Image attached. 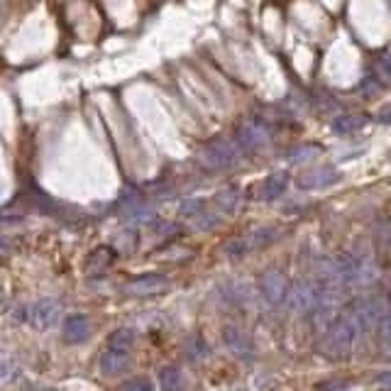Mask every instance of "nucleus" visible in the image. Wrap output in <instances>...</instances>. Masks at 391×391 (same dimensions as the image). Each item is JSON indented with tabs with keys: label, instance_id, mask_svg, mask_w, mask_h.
Here are the masks:
<instances>
[{
	"label": "nucleus",
	"instance_id": "f257e3e1",
	"mask_svg": "<svg viewBox=\"0 0 391 391\" xmlns=\"http://www.w3.org/2000/svg\"><path fill=\"white\" fill-rule=\"evenodd\" d=\"M355 335H357V327L352 325V320L350 318L335 320V323L330 325V330H327V335H325L323 352L332 360L345 357V355L350 352V347H352Z\"/></svg>",
	"mask_w": 391,
	"mask_h": 391
},
{
	"label": "nucleus",
	"instance_id": "f03ea898",
	"mask_svg": "<svg viewBox=\"0 0 391 391\" xmlns=\"http://www.w3.org/2000/svg\"><path fill=\"white\" fill-rule=\"evenodd\" d=\"M166 289V279L159 277V274H149V277H140L132 279L128 286H125V293L130 296H149V293H159Z\"/></svg>",
	"mask_w": 391,
	"mask_h": 391
},
{
	"label": "nucleus",
	"instance_id": "7ed1b4c3",
	"mask_svg": "<svg viewBox=\"0 0 391 391\" xmlns=\"http://www.w3.org/2000/svg\"><path fill=\"white\" fill-rule=\"evenodd\" d=\"M113 260H115V252L111 250V247H98V250H93L88 255V260H86V264H83V272L88 274V277H98V274L111 269Z\"/></svg>",
	"mask_w": 391,
	"mask_h": 391
},
{
	"label": "nucleus",
	"instance_id": "20e7f679",
	"mask_svg": "<svg viewBox=\"0 0 391 391\" xmlns=\"http://www.w3.org/2000/svg\"><path fill=\"white\" fill-rule=\"evenodd\" d=\"M262 291L269 303H281L286 298V279L281 272H267L262 277Z\"/></svg>",
	"mask_w": 391,
	"mask_h": 391
},
{
	"label": "nucleus",
	"instance_id": "39448f33",
	"mask_svg": "<svg viewBox=\"0 0 391 391\" xmlns=\"http://www.w3.org/2000/svg\"><path fill=\"white\" fill-rule=\"evenodd\" d=\"M30 318L39 327H51L56 323V318H59V303L51 301V298H44V301L34 303L30 310Z\"/></svg>",
	"mask_w": 391,
	"mask_h": 391
},
{
	"label": "nucleus",
	"instance_id": "423d86ee",
	"mask_svg": "<svg viewBox=\"0 0 391 391\" xmlns=\"http://www.w3.org/2000/svg\"><path fill=\"white\" fill-rule=\"evenodd\" d=\"M130 367V355L128 352H115V350H108L101 355V372L106 377H118L123 375Z\"/></svg>",
	"mask_w": 391,
	"mask_h": 391
},
{
	"label": "nucleus",
	"instance_id": "0eeeda50",
	"mask_svg": "<svg viewBox=\"0 0 391 391\" xmlns=\"http://www.w3.org/2000/svg\"><path fill=\"white\" fill-rule=\"evenodd\" d=\"M91 335V323L86 315H68L64 320V340L66 342H81Z\"/></svg>",
	"mask_w": 391,
	"mask_h": 391
},
{
	"label": "nucleus",
	"instance_id": "6e6552de",
	"mask_svg": "<svg viewBox=\"0 0 391 391\" xmlns=\"http://www.w3.org/2000/svg\"><path fill=\"white\" fill-rule=\"evenodd\" d=\"M335 179H337V174L332 166H315V169H308L306 174L301 176V186L303 188H323Z\"/></svg>",
	"mask_w": 391,
	"mask_h": 391
},
{
	"label": "nucleus",
	"instance_id": "1a4fd4ad",
	"mask_svg": "<svg viewBox=\"0 0 391 391\" xmlns=\"http://www.w3.org/2000/svg\"><path fill=\"white\" fill-rule=\"evenodd\" d=\"M159 387H162V391H183L186 389L183 372L179 367H164V370L159 372Z\"/></svg>",
	"mask_w": 391,
	"mask_h": 391
},
{
	"label": "nucleus",
	"instance_id": "9d476101",
	"mask_svg": "<svg viewBox=\"0 0 391 391\" xmlns=\"http://www.w3.org/2000/svg\"><path fill=\"white\" fill-rule=\"evenodd\" d=\"M286 181H289V176L286 174H272L269 179H264L262 183V198L264 200H274L277 196L284 193L286 188Z\"/></svg>",
	"mask_w": 391,
	"mask_h": 391
},
{
	"label": "nucleus",
	"instance_id": "9b49d317",
	"mask_svg": "<svg viewBox=\"0 0 391 391\" xmlns=\"http://www.w3.org/2000/svg\"><path fill=\"white\" fill-rule=\"evenodd\" d=\"M291 298H293V303H296L298 308H313L315 303L320 301L318 293H315V289L310 284H298Z\"/></svg>",
	"mask_w": 391,
	"mask_h": 391
},
{
	"label": "nucleus",
	"instance_id": "f8f14e48",
	"mask_svg": "<svg viewBox=\"0 0 391 391\" xmlns=\"http://www.w3.org/2000/svg\"><path fill=\"white\" fill-rule=\"evenodd\" d=\"M132 332L130 330H115L111 337H108V350H115V352H128L132 350Z\"/></svg>",
	"mask_w": 391,
	"mask_h": 391
},
{
	"label": "nucleus",
	"instance_id": "ddd939ff",
	"mask_svg": "<svg viewBox=\"0 0 391 391\" xmlns=\"http://www.w3.org/2000/svg\"><path fill=\"white\" fill-rule=\"evenodd\" d=\"M225 345H228L230 350H233V352H238V355L247 352V337L240 330H235V327H228V330H225Z\"/></svg>",
	"mask_w": 391,
	"mask_h": 391
},
{
	"label": "nucleus",
	"instance_id": "4468645a",
	"mask_svg": "<svg viewBox=\"0 0 391 391\" xmlns=\"http://www.w3.org/2000/svg\"><path fill=\"white\" fill-rule=\"evenodd\" d=\"M120 391H154V387L147 377H132L120 387Z\"/></svg>",
	"mask_w": 391,
	"mask_h": 391
},
{
	"label": "nucleus",
	"instance_id": "2eb2a0df",
	"mask_svg": "<svg viewBox=\"0 0 391 391\" xmlns=\"http://www.w3.org/2000/svg\"><path fill=\"white\" fill-rule=\"evenodd\" d=\"M318 391H350V382H342V379H327V382L318 384Z\"/></svg>",
	"mask_w": 391,
	"mask_h": 391
},
{
	"label": "nucleus",
	"instance_id": "dca6fc26",
	"mask_svg": "<svg viewBox=\"0 0 391 391\" xmlns=\"http://www.w3.org/2000/svg\"><path fill=\"white\" fill-rule=\"evenodd\" d=\"M360 125H362V120H360V118H352V115H350V118L337 120V123H335V130H337V132H350V130L360 128Z\"/></svg>",
	"mask_w": 391,
	"mask_h": 391
},
{
	"label": "nucleus",
	"instance_id": "f3484780",
	"mask_svg": "<svg viewBox=\"0 0 391 391\" xmlns=\"http://www.w3.org/2000/svg\"><path fill=\"white\" fill-rule=\"evenodd\" d=\"M382 342H384V347L391 352V313L389 315H384L382 318Z\"/></svg>",
	"mask_w": 391,
	"mask_h": 391
},
{
	"label": "nucleus",
	"instance_id": "a211bd4d",
	"mask_svg": "<svg viewBox=\"0 0 391 391\" xmlns=\"http://www.w3.org/2000/svg\"><path fill=\"white\" fill-rule=\"evenodd\" d=\"M247 250H250V245H247V240H235L233 245H228V247H225V252H228V255H233V257L245 255Z\"/></svg>",
	"mask_w": 391,
	"mask_h": 391
},
{
	"label": "nucleus",
	"instance_id": "6ab92c4d",
	"mask_svg": "<svg viewBox=\"0 0 391 391\" xmlns=\"http://www.w3.org/2000/svg\"><path fill=\"white\" fill-rule=\"evenodd\" d=\"M218 203H220L225 210L233 213L235 210V191H223L220 196H218Z\"/></svg>",
	"mask_w": 391,
	"mask_h": 391
},
{
	"label": "nucleus",
	"instance_id": "aec40b11",
	"mask_svg": "<svg viewBox=\"0 0 391 391\" xmlns=\"http://www.w3.org/2000/svg\"><path fill=\"white\" fill-rule=\"evenodd\" d=\"M379 384H391V372H382V375L377 377Z\"/></svg>",
	"mask_w": 391,
	"mask_h": 391
},
{
	"label": "nucleus",
	"instance_id": "412c9836",
	"mask_svg": "<svg viewBox=\"0 0 391 391\" xmlns=\"http://www.w3.org/2000/svg\"><path fill=\"white\" fill-rule=\"evenodd\" d=\"M382 120L391 123V108H384V111H382Z\"/></svg>",
	"mask_w": 391,
	"mask_h": 391
},
{
	"label": "nucleus",
	"instance_id": "4be33fe9",
	"mask_svg": "<svg viewBox=\"0 0 391 391\" xmlns=\"http://www.w3.org/2000/svg\"><path fill=\"white\" fill-rule=\"evenodd\" d=\"M389 391H391V389H389Z\"/></svg>",
	"mask_w": 391,
	"mask_h": 391
}]
</instances>
